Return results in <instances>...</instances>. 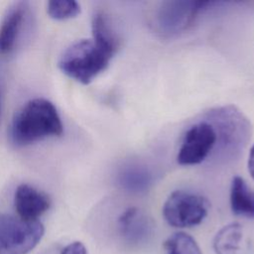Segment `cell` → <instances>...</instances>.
Wrapping results in <instances>:
<instances>
[{"instance_id": "cell-1", "label": "cell", "mask_w": 254, "mask_h": 254, "mask_svg": "<svg viewBox=\"0 0 254 254\" xmlns=\"http://www.w3.org/2000/svg\"><path fill=\"white\" fill-rule=\"evenodd\" d=\"M64 124L56 106L46 98L26 102L15 114L10 137L17 147H24L50 137H60Z\"/></svg>"}, {"instance_id": "cell-2", "label": "cell", "mask_w": 254, "mask_h": 254, "mask_svg": "<svg viewBox=\"0 0 254 254\" xmlns=\"http://www.w3.org/2000/svg\"><path fill=\"white\" fill-rule=\"evenodd\" d=\"M203 118L213 126L216 134V144L209 159L220 164L237 159L251 138L252 127L248 118L233 105L210 109Z\"/></svg>"}, {"instance_id": "cell-3", "label": "cell", "mask_w": 254, "mask_h": 254, "mask_svg": "<svg viewBox=\"0 0 254 254\" xmlns=\"http://www.w3.org/2000/svg\"><path fill=\"white\" fill-rule=\"evenodd\" d=\"M115 54V51L93 39H83L67 47L58 64L66 76L82 84H89L108 67Z\"/></svg>"}, {"instance_id": "cell-4", "label": "cell", "mask_w": 254, "mask_h": 254, "mask_svg": "<svg viewBox=\"0 0 254 254\" xmlns=\"http://www.w3.org/2000/svg\"><path fill=\"white\" fill-rule=\"evenodd\" d=\"M220 3L218 1H163L154 10L151 25L162 37H174L188 30L201 12L215 8Z\"/></svg>"}, {"instance_id": "cell-5", "label": "cell", "mask_w": 254, "mask_h": 254, "mask_svg": "<svg viewBox=\"0 0 254 254\" xmlns=\"http://www.w3.org/2000/svg\"><path fill=\"white\" fill-rule=\"evenodd\" d=\"M45 228L38 221L0 212V254H28L41 241Z\"/></svg>"}, {"instance_id": "cell-6", "label": "cell", "mask_w": 254, "mask_h": 254, "mask_svg": "<svg viewBox=\"0 0 254 254\" xmlns=\"http://www.w3.org/2000/svg\"><path fill=\"white\" fill-rule=\"evenodd\" d=\"M208 208L209 202L202 195L178 190L173 191L164 202L163 215L171 226L192 227L204 220Z\"/></svg>"}, {"instance_id": "cell-7", "label": "cell", "mask_w": 254, "mask_h": 254, "mask_svg": "<svg viewBox=\"0 0 254 254\" xmlns=\"http://www.w3.org/2000/svg\"><path fill=\"white\" fill-rule=\"evenodd\" d=\"M216 144V134L213 126L205 120H197L184 133L177 155V161L182 166H193L209 159Z\"/></svg>"}, {"instance_id": "cell-8", "label": "cell", "mask_w": 254, "mask_h": 254, "mask_svg": "<svg viewBox=\"0 0 254 254\" xmlns=\"http://www.w3.org/2000/svg\"><path fill=\"white\" fill-rule=\"evenodd\" d=\"M14 205L18 216L26 221H38L51 206L50 197L36 188L22 184L14 194Z\"/></svg>"}, {"instance_id": "cell-9", "label": "cell", "mask_w": 254, "mask_h": 254, "mask_svg": "<svg viewBox=\"0 0 254 254\" xmlns=\"http://www.w3.org/2000/svg\"><path fill=\"white\" fill-rule=\"evenodd\" d=\"M29 7L27 2H16L7 11L0 25V55L11 54L21 37Z\"/></svg>"}, {"instance_id": "cell-10", "label": "cell", "mask_w": 254, "mask_h": 254, "mask_svg": "<svg viewBox=\"0 0 254 254\" xmlns=\"http://www.w3.org/2000/svg\"><path fill=\"white\" fill-rule=\"evenodd\" d=\"M118 229L126 242L138 245L149 239L153 231V223L140 208L129 207L119 216Z\"/></svg>"}, {"instance_id": "cell-11", "label": "cell", "mask_w": 254, "mask_h": 254, "mask_svg": "<svg viewBox=\"0 0 254 254\" xmlns=\"http://www.w3.org/2000/svg\"><path fill=\"white\" fill-rule=\"evenodd\" d=\"M154 181L153 173L146 166L130 163L120 168L117 174V184L129 193L139 194L146 192Z\"/></svg>"}, {"instance_id": "cell-12", "label": "cell", "mask_w": 254, "mask_h": 254, "mask_svg": "<svg viewBox=\"0 0 254 254\" xmlns=\"http://www.w3.org/2000/svg\"><path fill=\"white\" fill-rule=\"evenodd\" d=\"M229 201L230 208L235 215L251 219L254 218V190L239 176L232 178Z\"/></svg>"}, {"instance_id": "cell-13", "label": "cell", "mask_w": 254, "mask_h": 254, "mask_svg": "<svg viewBox=\"0 0 254 254\" xmlns=\"http://www.w3.org/2000/svg\"><path fill=\"white\" fill-rule=\"evenodd\" d=\"M242 227L237 222L223 226L214 236L212 246L216 254H236L240 248Z\"/></svg>"}, {"instance_id": "cell-14", "label": "cell", "mask_w": 254, "mask_h": 254, "mask_svg": "<svg viewBox=\"0 0 254 254\" xmlns=\"http://www.w3.org/2000/svg\"><path fill=\"white\" fill-rule=\"evenodd\" d=\"M91 31L92 39L95 42L117 52L120 46V40L111 25L109 17L104 12L97 11L92 16Z\"/></svg>"}, {"instance_id": "cell-15", "label": "cell", "mask_w": 254, "mask_h": 254, "mask_svg": "<svg viewBox=\"0 0 254 254\" xmlns=\"http://www.w3.org/2000/svg\"><path fill=\"white\" fill-rule=\"evenodd\" d=\"M164 248L166 254H202L195 239L183 231L169 236L164 243Z\"/></svg>"}, {"instance_id": "cell-16", "label": "cell", "mask_w": 254, "mask_h": 254, "mask_svg": "<svg viewBox=\"0 0 254 254\" xmlns=\"http://www.w3.org/2000/svg\"><path fill=\"white\" fill-rule=\"evenodd\" d=\"M47 12L52 19L68 20L79 15L80 5L74 0H53L48 2Z\"/></svg>"}, {"instance_id": "cell-17", "label": "cell", "mask_w": 254, "mask_h": 254, "mask_svg": "<svg viewBox=\"0 0 254 254\" xmlns=\"http://www.w3.org/2000/svg\"><path fill=\"white\" fill-rule=\"evenodd\" d=\"M61 254H87V250L81 242L74 241L66 245L62 250Z\"/></svg>"}, {"instance_id": "cell-18", "label": "cell", "mask_w": 254, "mask_h": 254, "mask_svg": "<svg viewBox=\"0 0 254 254\" xmlns=\"http://www.w3.org/2000/svg\"><path fill=\"white\" fill-rule=\"evenodd\" d=\"M248 171L254 180V145L251 147L248 157Z\"/></svg>"}]
</instances>
